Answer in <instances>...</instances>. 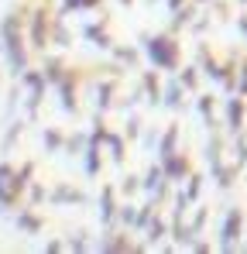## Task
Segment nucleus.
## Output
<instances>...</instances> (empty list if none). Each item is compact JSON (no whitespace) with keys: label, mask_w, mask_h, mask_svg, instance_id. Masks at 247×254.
<instances>
[{"label":"nucleus","mask_w":247,"mask_h":254,"mask_svg":"<svg viewBox=\"0 0 247 254\" xmlns=\"http://www.w3.org/2000/svg\"><path fill=\"white\" fill-rule=\"evenodd\" d=\"M0 42H3V52H7V62H10V72L21 79L28 72V45L21 38V21L17 14H7L3 24H0Z\"/></svg>","instance_id":"nucleus-1"},{"label":"nucleus","mask_w":247,"mask_h":254,"mask_svg":"<svg viewBox=\"0 0 247 254\" xmlns=\"http://www.w3.org/2000/svg\"><path fill=\"white\" fill-rule=\"evenodd\" d=\"M141 42H144V55L151 59V65L155 69H165V72H175L179 69V45L172 35H141Z\"/></svg>","instance_id":"nucleus-2"},{"label":"nucleus","mask_w":247,"mask_h":254,"mask_svg":"<svg viewBox=\"0 0 247 254\" xmlns=\"http://www.w3.org/2000/svg\"><path fill=\"white\" fill-rule=\"evenodd\" d=\"M241 230H244V213L237 210V206H230L227 216H223V223H220V251L223 254H230L234 248H237Z\"/></svg>","instance_id":"nucleus-3"},{"label":"nucleus","mask_w":247,"mask_h":254,"mask_svg":"<svg viewBox=\"0 0 247 254\" xmlns=\"http://www.w3.org/2000/svg\"><path fill=\"white\" fill-rule=\"evenodd\" d=\"M21 182H17V169L14 165H7V162H0V210L7 213L17 199H21Z\"/></svg>","instance_id":"nucleus-4"},{"label":"nucleus","mask_w":247,"mask_h":254,"mask_svg":"<svg viewBox=\"0 0 247 254\" xmlns=\"http://www.w3.org/2000/svg\"><path fill=\"white\" fill-rule=\"evenodd\" d=\"M21 83L28 86V117L35 121V114H38V103L41 96H45V86H48V76H45V69H28L24 76H21Z\"/></svg>","instance_id":"nucleus-5"},{"label":"nucleus","mask_w":247,"mask_h":254,"mask_svg":"<svg viewBox=\"0 0 247 254\" xmlns=\"http://www.w3.org/2000/svg\"><path fill=\"white\" fill-rule=\"evenodd\" d=\"M31 48H38V52H45V45L52 42V17L45 14V10H31Z\"/></svg>","instance_id":"nucleus-6"},{"label":"nucleus","mask_w":247,"mask_h":254,"mask_svg":"<svg viewBox=\"0 0 247 254\" xmlns=\"http://www.w3.org/2000/svg\"><path fill=\"white\" fill-rule=\"evenodd\" d=\"M227 130L234 137L244 130V96L241 93H230V100H227Z\"/></svg>","instance_id":"nucleus-7"},{"label":"nucleus","mask_w":247,"mask_h":254,"mask_svg":"<svg viewBox=\"0 0 247 254\" xmlns=\"http://www.w3.org/2000/svg\"><path fill=\"white\" fill-rule=\"evenodd\" d=\"M234 65H237V59H230L227 65H220V62H216V59H213L206 48H199V69H203V72L209 76V79H213V83H223V76H227Z\"/></svg>","instance_id":"nucleus-8"},{"label":"nucleus","mask_w":247,"mask_h":254,"mask_svg":"<svg viewBox=\"0 0 247 254\" xmlns=\"http://www.w3.org/2000/svg\"><path fill=\"white\" fill-rule=\"evenodd\" d=\"M206 162H209V172H213V179H216L220 172L227 169V165H223V141H220V134H216V130H209V144H206Z\"/></svg>","instance_id":"nucleus-9"},{"label":"nucleus","mask_w":247,"mask_h":254,"mask_svg":"<svg viewBox=\"0 0 247 254\" xmlns=\"http://www.w3.org/2000/svg\"><path fill=\"white\" fill-rule=\"evenodd\" d=\"M165 165V175H168V182H182V179H189V158L185 155H168V158H162Z\"/></svg>","instance_id":"nucleus-10"},{"label":"nucleus","mask_w":247,"mask_h":254,"mask_svg":"<svg viewBox=\"0 0 247 254\" xmlns=\"http://www.w3.org/2000/svg\"><path fill=\"white\" fill-rule=\"evenodd\" d=\"M55 86H59V96H62V100H59V103H62V110H65V114H76V76H72V72H65Z\"/></svg>","instance_id":"nucleus-11"},{"label":"nucleus","mask_w":247,"mask_h":254,"mask_svg":"<svg viewBox=\"0 0 247 254\" xmlns=\"http://www.w3.org/2000/svg\"><path fill=\"white\" fill-rule=\"evenodd\" d=\"M114 216H117L114 186H103V189H100V223H103V227H110V223H114Z\"/></svg>","instance_id":"nucleus-12"},{"label":"nucleus","mask_w":247,"mask_h":254,"mask_svg":"<svg viewBox=\"0 0 247 254\" xmlns=\"http://www.w3.org/2000/svg\"><path fill=\"white\" fill-rule=\"evenodd\" d=\"M103 254H124V251H134V244L127 241V234H107V241L100 244Z\"/></svg>","instance_id":"nucleus-13"},{"label":"nucleus","mask_w":247,"mask_h":254,"mask_svg":"<svg viewBox=\"0 0 247 254\" xmlns=\"http://www.w3.org/2000/svg\"><path fill=\"white\" fill-rule=\"evenodd\" d=\"M141 89H144V96H148V103H151V107H158V103H162V86H158V76H155V72H144V76H141Z\"/></svg>","instance_id":"nucleus-14"},{"label":"nucleus","mask_w":247,"mask_h":254,"mask_svg":"<svg viewBox=\"0 0 247 254\" xmlns=\"http://www.w3.org/2000/svg\"><path fill=\"white\" fill-rule=\"evenodd\" d=\"M82 38L89 45H96V48H114L110 35L103 31V24H86V28H82Z\"/></svg>","instance_id":"nucleus-15"},{"label":"nucleus","mask_w":247,"mask_h":254,"mask_svg":"<svg viewBox=\"0 0 247 254\" xmlns=\"http://www.w3.org/2000/svg\"><path fill=\"white\" fill-rule=\"evenodd\" d=\"M48 199L52 203H86V196H82L79 189H69V186H55L48 192Z\"/></svg>","instance_id":"nucleus-16"},{"label":"nucleus","mask_w":247,"mask_h":254,"mask_svg":"<svg viewBox=\"0 0 247 254\" xmlns=\"http://www.w3.org/2000/svg\"><path fill=\"white\" fill-rule=\"evenodd\" d=\"M182 93H185L182 79L168 83V89H165V96H162V107H168V110H179V107H182Z\"/></svg>","instance_id":"nucleus-17"},{"label":"nucleus","mask_w":247,"mask_h":254,"mask_svg":"<svg viewBox=\"0 0 247 254\" xmlns=\"http://www.w3.org/2000/svg\"><path fill=\"white\" fill-rule=\"evenodd\" d=\"M175 144H179V124H172L165 130V137L158 141V158H168V155H175Z\"/></svg>","instance_id":"nucleus-18"},{"label":"nucleus","mask_w":247,"mask_h":254,"mask_svg":"<svg viewBox=\"0 0 247 254\" xmlns=\"http://www.w3.org/2000/svg\"><path fill=\"white\" fill-rule=\"evenodd\" d=\"M41 148H45L48 155H55V151L65 148V141H62V134H59L55 127H45V134H41Z\"/></svg>","instance_id":"nucleus-19"},{"label":"nucleus","mask_w":247,"mask_h":254,"mask_svg":"<svg viewBox=\"0 0 247 254\" xmlns=\"http://www.w3.org/2000/svg\"><path fill=\"white\" fill-rule=\"evenodd\" d=\"M165 179H168V175H165V165H151V169H148V175H144V182H141V189L155 192V189L162 186Z\"/></svg>","instance_id":"nucleus-20"},{"label":"nucleus","mask_w":247,"mask_h":254,"mask_svg":"<svg viewBox=\"0 0 247 254\" xmlns=\"http://www.w3.org/2000/svg\"><path fill=\"white\" fill-rule=\"evenodd\" d=\"M110 96H114V83H110V79H103V83L96 86V110H100V114H103V110H110V103H114Z\"/></svg>","instance_id":"nucleus-21"},{"label":"nucleus","mask_w":247,"mask_h":254,"mask_svg":"<svg viewBox=\"0 0 247 254\" xmlns=\"http://www.w3.org/2000/svg\"><path fill=\"white\" fill-rule=\"evenodd\" d=\"M144 234H148V244H158V241H162V237H165V220H162V216H158V213L151 216V223L144 227Z\"/></svg>","instance_id":"nucleus-22"},{"label":"nucleus","mask_w":247,"mask_h":254,"mask_svg":"<svg viewBox=\"0 0 247 254\" xmlns=\"http://www.w3.org/2000/svg\"><path fill=\"white\" fill-rule=\"evenodd\" d=\"M17 230H24V234H38L41 220L35 216V213H17Z\"/></svg>","instance_id":"nucleus-23"},{"label":"nucleus","mask_w":247,"mask_h":254,"mask_svg":"<svg viewBox=\"0 0 247 254\" xmlns=\"http://www.w3.org/2000/svg\"><path fill=\"white\" fill-rule=\"evenodd\" d=\"M107 148H110V158L121 165V162H124V137H121V134H110V130H107Z\"/></svg>","instance_id":"nucleus-24"},{"label":"nucleus","mask_w":247,"mask_h":254,"mask_svg":"<svg viewBox=\"0 0 247 254\" xmlns=\"http://www.w3.org/2000/svg\"><path fill=\"white\" fill-rule=\"evenodd\" d=\"M41 69H45L48 83H59V79L65 76V69H62V62H59V59H45V65H41Z\"/></svg>","instance_id":"nucleus-25"},{"label":"nucleus","mask_w":247,"mask_h":254,"mask_svg":"<svg viewBox=\"0 0 247 254\" xmlns=\"http://www.w3.org/2000/svg\"><path fill=\"white\" fill-rule=\"evenodd\" d=\"M52 42L59 45V48H65V45H69V31H65L62 17H55V24H52Z\"/></svg>","instance_id":"nucleus-26"},{"label":"nucleus","mask_w":247,"mask_h":254,"mask_svg":"<svg viewBox=\"0 0 247 254\" xmlns=\"http://www.w3.org/2000/svg\"><path fill=\"white\" fill-rule=\"evenodd\" d=\"M86 144H89L86 134H72V137L65 141V151H69V155H79V151H86Z\"/></svg>","instance_id":"nucleus-27"},{"label":"nucleus","mask_w":247,"mask_h":254,"mask_svg":"<svg viewBox=\"0 0 247 254\" xmlns=\"http://www.w3.org/2000/svg\"><path fill=\"white\" fill-rule=\"evenodd\" d=\"M189 17H192V7H179V10H172V28H185Z\"/></svg>","instance_id":"nucleus-28"},{"label":"nucleus","mask_w":247,"mask_h":254,"mask_svg":"<svg viewBox=\"0 0 247 254\" xmlns=\"http://www.w3.org/2000/svg\"><path fill=\"white\" fill-rule=\"evenodd\" d=\"M199 72H203V69H192V65H189V69H182V76H179V79H182V86H185V89H196Z\"/></svg>","instance_id":"nucleus-29"},{"label":"nucleus","mask_w":247,"mask_h":254,"mask_svg":"<svg viewBox=\"0 0 247 254\" xmlns=\"http://www.w3.org/2000/svg\"><path fill=\"white\" fill-rule=\"evenodd\" d=\"M199 189H203V175H189V186H185V196H189V199H199Z\"/></svg>","instance_id":"nucleus-30"},{"label":"nucleus","mask_w":247,"mask_h":254,"mask_svg":"<svg viewBox=\"0 0 247 254\" xmlns=\"http://www.w3.org/2000/svg\"><path fill=\"white\" fill-rule=\"evenodd\" d=\"M117 216L124 220V227H134V223H137V206H121Z\"/></svg>","instance_id":"nucleus-31"},{"label":"nucleus","mask_w":247,"mask_h":254,"mask_svg":"<svg viewBox=\"0 0 247 254\" xmlns=\"http://www.w3.org/2000/svg\"><path fill=\"white\" fill-rule=\"evenodd\" d=\"M69 10H86V0H62V7H59V17H65Z\"/></svg>","instance_id":"nucleus-32"},{"label":"nucleus","mask_w":247,"mask_h":254,"mask_svg":"<svg viewBox=\"0 0 247 254\" xmlns=\"http://www.w3.org/2000/svg\"><path fill=\"white\" fill-rule=\"evenodd\" d=\"M237 93L247 96V59L241 62V72H237Z\"/></svg>","instance_id":"nucleus-33"},{"label":"nucleus","mask_w":247,"mask_h":254,"mask_svg":"<svg viewBox=\"0 0 247 254\" xmlns=\"http://www.w3.org/2000/svg\"><path fill=\"white\" fill-rule=\"evenodd\" d=\"M86 248H89V244H86V234H76V237H69V251H86Z\"/></svg>","instance_id":"nucleus-34"},{"label":"nucleus","mask_w":247,"mask_h":254,"mask_svg":"<svg viewBox=\"0 0 247 254\" xmlns=\"http://www.w3.org/2000/svg\"><path fill=\"white\" fill-rule=\"evenodd\" d=\"M237 165H241V169L247 165V141L241 137V134H237Z\"/></svg>","instance_id":"nucleus-35"},{"label":"nucleus","mask_w":247,"mask_h":254,"mask_svg":"<svg viewBox=\"0 0 247 254\" xmlns=\"http://www.w3.org/2000/svg\"><path fill=\"white\" fill-rule=\"evenodd\" d=\"M114 52H117V59L127 62V65H130V62H137V52H134V48H114Z\"/></svg>","instance_id":"nucleus-36"},{"label":"nucleus","mask_w":247,"mask_h":254,"mask_svg":"<svg viewBox=\"0 0 247 254\" xmlns=\"http://www.w3.org/2000/svg\"><path fill=\"white\" fill-rule=\"evenodd\" d=\"M203 223H206V210H196L192 223H189V230H192V234H199V230H203Z\"/></svg>","instance_id":"nucleus-37"},{"label":"nucleus","mask_w":247,"mask_h":254,"mask_svg":"<svg viewBox=\"0 0 247 254\" xmlns=\"http://www.w3.org/2000/svg\"><path fill=\"white\" fill-rule=\"evenodd\" d=\"M137 186H141V182H137L134 175H127V179H124V182H121V189H124V192H134Z\"/></svg>","instance_id":"nucleus-38"},{"label":"nucleus","mask_w":247,"mask_h":254,"mask_svg":"<svg viewBox=\"0 0 247 254\" xmlns=\"http://www.w3.org/2000/svg\"><path fill=\"white\" fill-rule=\"evenodd\" d=\"M137 130H141L137 117H127V137H137Z\"/></svg>","instance_id":"nucleus-39"},{"label":"nucleus","mask_w":247,"mask_h":254,"mask_svg":"<svg viewBox=\"0 0 247 254\" xmlns=\"http://www.w3.org/2000/svg\"><path fill=\"white\" fill-rule=\"evenodd\" d=\"M45 199V189L41 186H31V203H41Z\"/></svg>","instance_id":"nucleus-40"},{"label":"nucleus","mask_w":247,"mask_h":254,"mask_svg":"<svg viewBox=\"0 0 247 254\" xmlns=\"http://www.w3.org/2000/svg\"><path fill=\"white\" fill-rule=\"evenodd\" d=\"M62 248H65V244H62V241H48V244H45V251H48V254L62 251Z\"/></svg>","instance_id":"nucleus-41"},{"label":"nucleus","mask_w":247,"mask_h":254,"mask_svg":"<svg viewBox=\"0 0 247 254\" xmlns=\"http://www.w3.org/2000/svg\"><path fill=\"white\" fill-rule=\"evenodd\" d=\"M237 28H241V35L247 38V17H237Z\"/></svg>","instance_id":"nucleus-42"},{"label":"nucleus","mask_w":247,"mask_h":254,"mask_svg":"<svg viewBox=\"0 0 247 254\" xmlns=\"http://www.w3.org/2000/svg\"><path fill=\"white\" fill-rule=\"evenodd\" d=\"M179 7H185V0H168V10H179Z\"/></svg>","instance_id":"nucleus-43"},{"label":"nucleus","mask_w":247,"mask_h":254,"mask_svg":"<svg viewBox=\"0 0 247 254\" xmlns=\"http://www.w3.org/2000/svg\"><path fill=\"white\" fill-rule=\"evenodd\" d=\"M121 3H134V0H121Z\"/></svg>","instance_id":"nucleus-44"},{"label":"nucleus","mask_w":247,"mask_h":254,"mask_svg":"<svg viewBox=\"0 0 247 254\" xmlns=\"http://www.w3.org/2000/svg\"><path fill=\"white\" fill-rule=\"evenodd\" d=\"M237 3H244V7H247V0H237Z\"/></svg>","instance_id":"nucleus-45"}]
</instances>
